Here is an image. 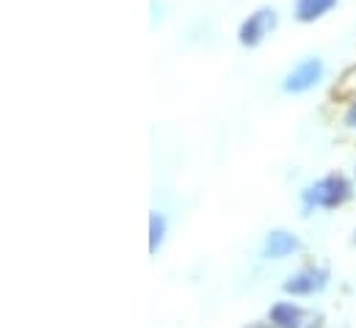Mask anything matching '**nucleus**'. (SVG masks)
<instances>
[{"label":"nucleus","instance_id":"obj_5","mask_svg":"<svg viewBox=\"0 0 356 328\" xmlns=\"http://www.w3.org/2000/svg\"><path fill=\"white\" fill-rule=\"evenodd\" d=\"M266 320L273 328H321L323 326V315L315 312L312 306H307L298 298H287L279 295L270 306L266 309Z\"/></svg>","mask_w":356,"mask_h":328},{"label":"nucleus","instance_id":"obj_10","mask_svg":"<svg viewBox=\"0 0 356 328\" xmlns=\"http://www.w3.org/2000/svg\"><path fill=\"white\" fill-rule=\"evenodd\" d=\"M149 8H152V28H158L166 19V3L163 0H149Z\"/></svg>","mask_w":356,"mask_h":328},{"label":"nucleus","instance_id":"obj_1","mask_svg":"<svg viewBox=\"0 0 356 328\" xmlns=\"http://www.w3.org/2000/svg\"><path fill=\"white\" fill-rule=\"evenodd\" d=\"M354 199L356 179L354 174H346V171H326V174L309 179L307 185H301L298 193H296V204H298V215L301 218L340 213Z\"/></svg>","mask_w":356,"mask_h":328},{"label":"nucleus","instance_id":"obj_8","mask_svg":"<svg viewBox=\"0 0 356 328\" xmlns=\"http://www.w3.org/2000/svg\"><path fill=\"white\" fill-rule=\"evenodd\" d=\"M172 235V218L166 210H149V256H158Z\"/></svg>","mask_w":356,"mask_h":328},{"label":"nucleus","instance_id":"obj_11","mask_svg":"<svg viewBox=\"0 0 356 328\" xmlns=\"http://www.w3.org/2000/svg\"><path fill=\"white\" fill-rule=\"evenodd\" d=\"M243 328H273V326L268 323L266 315H263V318H257V320H249V323H243Z\"/></svg>","mask_w":356,"mask_h":328},{"label":"nucleus","instance_id":"obj_7","mask_svg":"<svg viewBox=\"0 0 356 328\" xmlns=\"http://www.w3.org/2000/svg\"><path fill=\"white\" fill-rule=\"evenodd\" d=\"M340 8V0H290V17L298 25H318Z\"/></svg>","mask_w":356,"mask_h":328},{"label":"nucleus","instance_id":"obj_6","mask_svg":"<svg viewBox=\"0 0 356 328\" xmlns=\"http://www.w3.org/2000/svg\"><path fill=\"white\" fill-rule=\"evenodd\" d=\"M304 251H307L304 238L290 227L266 229V235L260 238V246H257V254L263 262H290V259H298Z\"/></svg>","mask_w":356,"mask_h":328},{"label":"nucleus","instance_id":"obj_2","mask_svg":"<svg viewBox=\"0 0 356 328\" xmlns=\"http://www.w3.org/2000/svg\"><path fill=\"white\" fill-rule=\"evenodd\" d=\"M326 81H329V61L321 53H304L282 72L276 88L282 97L296 99V97H307L318 91Z\"/></svg>","mask_w":356,"mask_h":328},{"label":"nucleus","instance_id":"obj_3","mask_svg":"<svg viewBox=\"0 0 356 328\" xmlns=\"http://www.w3.org/2000/svg\"><path fill=\"white\" fill-rule=\"evenodd\" d=\"M334 281V273L326 262L321 259H304L298 262L293 270L284 273L282 284H279V293L287 295V298H298V301H312V298H321Z\"/></svg>","mask_w":356,"mask_h":328},{"label":"nucleus","instance_id":"obj_4","mask_svg":"<svg viewBox=\"0 0 356 328\" xmlns=\"http://www.w3.org/2000/svg\"><path fill=\"white\" fill-rule=\"evenodd\" d=\"M279 22H282V14L276 6L270 3H260L254 6L235 28V42L243 47V50H260L268 39L279 31Z\"/></svg>","mask_w":356,"mask_h":328},{"label":"nucleus","instance_id":"obj_13","mask_svg":"<svg viewBox=\"0 0 356 328\" xmlns=\"http://www.w3.org/2000/svg\"><path fill=\"white\" fill-rule=\"evenodd\" d=\"M351 174H354V179H356V158H354V165H351Z\"/></svg>","mask_w":356,"mask_h":328},{"label":"nucleus","instance_id":"obj_9","mask_svg":"<svg viewBox=\"0 0 356 328\" xmlns=\"http://www.w3.org/2000/svg\"><path fill=\"white\" fill-rule=\"evenodd\" d=\"M337 124H340V130H346V133H351L356 136V88L343 99V105H340V116H337Z\"/></svg>","mask_w":356,"mask_h":328},{"label":"nucleus","instance_id":"obj_12","mask_svg":"<svg viewBox=\"0 0 356 328\" xmlns=\"http://www.w3.org/2000/svg\"><path fill=\"white\" fill-rule=\"evenodd\" d=\"M351 248H356V227H354V232H351Z\"/></svg>","mask_w":356,"mask_h":328}]
</instances>
